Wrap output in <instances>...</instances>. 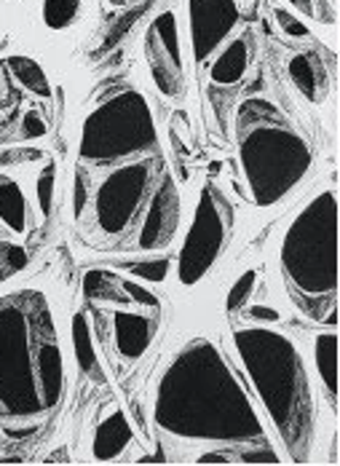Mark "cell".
I'll list each match as a JSON object with an SVG mask.
<instances>
[{
    "label": "cell",
    "mask_w": 340,
    "mask_h": 466,
    "mask_svg": "<svg viewBox=\"0 0 340 466\" xmlns=\"http://www.w3.org/2000/svg\"><path fill=\"white\" fill-rule=\"evenodd\" d=\"M158 137L145 96L140 92H118L102 102L84 124L81 158L118 161L124 156L155 153Z\"/></svg>",
    "instance_id": "cell-5"
},
{
    "label": "cell",
    "mask_w": 340,
    "mask_h": 466,
    "mask_svg": "<svg viewBox=\"0 0 340 466\" xmlns=\"http://www.w3.org/2000/svg\"><path fill=\"white\" fill-rule=\"evenodd\" d=\"M0 96H3V81H0Z\"/></svg>",
    "instance_id": "cell-36"
},
{
    "label": "cell",
    "mask_w": 340,
    "mask_h": 466,
    "mask_svg": "<svg viewBox=\"0 0 340 466\" xmlns=\"http://www.w3.org/2000/svg\"><path fill=\"white\" fill-rule=\"evenodd\" d=\"M147 183H150V161L121 167L102 183L97 196V215L102 231L121 233L129 226L132 215L137 212V207L145 196Z\"/></svg>",
    "instance_id": "cell-8"
},
{
    "label": "cell",
    "mask_w": 340,
    "mask_h": 466,
    "mask_svg": "<svg viewBox=\"0 0 340 466\" xmlns=\"http://www.w3.org/2000/svg\"><path fill=\"white\" fill-rule=\"evenodd\" d=\"M292 5H297L305 16H314L316 11H314V5H311V0H290Z\"/></svg>",
    "instance_id": "cell-34"
},
{
    "label": "cell",
    "mask_w": 340,
    "mask_h": 466,
    "mask_svg": "<svg viewBox=\"0 0 340 466\" xmlns=\"http://www.w3.org/2000/svg\"><path fill=\"white\" fill-rule=\"evenodd\" d=\"M0 279H3V268H0Z\"/></svg>",
    "instance_id": "cell-37"
},
{
    "label": "cell",
    "mask_w": 340,
    "mask_h": 466,
    "mask_svg": "<svg viewBox=\"0 0 340 466\" xmlns=\"http://www.w3.org/2000/svg\"><path fill=\"white\" fill-rule=\"evenodd\" d=\"M54 172H56L54 164H49V167L41 172V177H38V204H41V212H44V215H49L51 204H54V180H56Z\"/></svg>",
    "instance_id": "cell-25"
},
{
    "label": "cell",
    "mask_w": 340,
    "mask_h": 466,
    "mask_svg": "<svg viewBox=\"0 0 340 466\" xmlns=\"http://www.w3.org/2000/svg\"><path fill=\"white\" fill-rule=\"evenodd\" d=\"M30 368L27 325L16 303L0 306V410L11 419L38 416L41 391Z\"/></svg>",
    "instance_id": "cell-6"
},
{
    "label": "cell",
    "mask_w": 340,
    "mask_h": 466,
    "mask_svg": "<svg viewBox=\"0 0 340 466\" xmlns=\"http://www.w3.org/2000/svg\"><path fill=\"white\" fill-rule=\"evenodd\" d=\"M81 14V0H44V22L51 30H67Z\"/></svg>",
    "instance_id": "cell-20"
},
{
    "label": "cell",
    "mask_w": 340,
    "mask_h": 466,
    "mask_svg": "<svg viewBox=\"0 0 340 466\" xmlns=\"http://www.w3.org/2000/svg\"><path fill=\"white\" fill-rule=\"evenodd\" d=\"M236 346L271 419L297 459L311 437V394L295 346L268 329L236 332Z\"/></svg>",
    "instance_id": "cell-2"
},
{
    "label": "cell",
    "mask_w": 340,
    "mask_h": 466,
    "mask_svg": "<svg viewBox=\"0 0 340 466\" xmlns=\"http://www.w3.org/2000/svg\"><path fill=\"white\" fill-rule=\"evenodd\" d=\"M276 19H279V27L287 33V35H295V38H305L308 35V30H305V25H300L295 16H290L287 11H276Z\"/></svg>",
    "instance_id": "cell-29"
},
{
    "label": "cell",
    "mask_w": 340,
    "mask_h": 466,
    "mask_svg": "<svg viewBox=\"0 0 340 466\" xmlns=\"http://www.w3.org/2000/svg\"><path fill=\"white\" fill-rule=\"evenodd\" d=\"M73 346H75V360L81 365L84 373H97V354L92 346V335H89V322L84 314L73 317Z\"/></svg>",
    "instance_id": "cell-19"
},
{
    "label": "cell",
    "mask_w": 340,
    "mask_h": 466,
    "mask_svg": "<svg viewBox=\"0 0 340 466\" xmlns=\"http://www.w3.org/2000/svg\"><path fill=\"white\" fill-rule=\"evenodd\" d=\"M255 279H257V274H255V271H246L242 279L231 287V292H228V303H225L231 314H234V311H239L242 306H246V300H249V295H252V289H255Z\"/></svg>",
    "instance_id": "cell-23"
},
{
    "label": "cell",
    "mask_w": 340,
    "mask_h": 466,
    "mask_svg": "<svg viewBox=\"0 0 340 466\" xmlns=\"http://www.w3.org/2000/svg\"><path fill=\"white\" fill-rule=\"evenodd\" d=\"M113 279L115 277H110L105 271H89L86 279H84V292L89 298H105V295L110 298L113 295Z\"/></svg>",
    "instance_id": "cell-24"
},
{
    "label": "cell",
    "mask_w": 340,
    "mask_h": 466,
    "mask_svg": "<svg viewBox=\"0 0 340 466\" xmlns=\"http://www.w3.org/2000/svg\"><path fill=\"white\" fill-rule=\"evenodd\" d=\"M239 25V0H191L195 62H206Z\"/></svg>",
    "instance_id": "cell-10"
},
{
    "label": "cell",
    "mask_w": 340,
    "mask_h": 466,
    "mask_svg": "<svg viewBox=\"0 0 340 466\" xmlns=\"http://www.w3.org/2000/svg\"><path fill=\"white\" fill-rule=\"evenodd\" d=\"M252 317H255V319H268V322H276V319H279V314H276V311L263 309V306H255V309H252Z\"/></svg>",
    "instance_id": "cell-32"
},
{
    "label": "cell",
    "mask_w": 340,
    "mask_h": 466,
    "mask_svg": "<svg viewBox=\"0 0 340 466\" xmlns=\"http://www.w3.org/2000/svg\"><path fill=\"white\" fill-rule=\"evenodd\" d=\"M316 368L327 386L330 400L335 402V391H338V338H335V332L316 338Z\"/></svg>",
    "instance_id": "cell-17"
},
{
    "label": "cell",
    "mask_w": 340,
    "mask_h": 466,
    "mask_svg": "<svg viewBox=\"0 0 340 466\" xmlns=\"http://www.w3.org/2000/svg\"><path fill=\"white\" fill-rule=\"evenodd\" d=\"M62 383H65V370H62V354L54 340L41 343L38 349V391L44 408H54L62 397Z\"/></svg>",
    "instance_id": "cell-13"
},
{
    "label": "cell",
    "mask_w": 340,
    "mask_h": 466,
    "mask_svg": "<svg viewBox=\"0 0 340 466\" xmlns=\"http://www.w3.org/2000/svg\"><path fill=\"white\" fill-rule=\"evenodd\" d=\"M239 124L242 164L252 196L260 207H271L303 180L311 167V150L265 102H246Z\"/></svg>",
    "instance_id": "cell-3"
},
{
    "label": "cell",
    "mask_w": 340,
    "mask_h": 466,
    "mask_svg": "<svg viewBox=\"0 0 340 466\" xmlns=\"http://www.w3.org/2000/svg\"><path fill=\"white\" fill-rule=\"evenodd\" d=\"M153 332H155V322L140 317V314H115V343H118V351L129 360H140L147 351L150 340H153Z\"/></svg>",
    "instance_id": "cell-12"
},
{
    "label": "cell",
    "mask_w": 340,
    "mask_h": 466,
    "mask_svg": "<svg viewBox=\"0 0 340 466\" xmlns=\"http://www.w3.org/2000/svg\"><path fill=\"white\" fill-rule=\"evenodd\" d=\"M121 287H124V292L126 295H132L137 303H143V306H150V309H158V300H155V295H150L145 287H140V284H135V281H121Z\"/></svg>",
    "instance_id": "cell-28"
},
{
    "label": "cell",
    "mask_w": 340,
    "mask_h": 466,
    "mask_svg": "<svg viewBox=\"0 0 340 466\" xmlns=\"http://www.w3.org/2000/svg\"><path fill=\"white\" fill-rule=\"evenodd\" d=\"M158 461H164V456H145V459H140V464H158Z\"/></svg>",
    "instance_id": "cell-35"
},
{
    "label": "cell",
    "mask_w": 340,
    "mask_h": 466,
    "mask_svg": "<svg viewBox=\"0 0 340 466\" xmlns=\"http://www.w3.org/2000/svg\"><path fill=\"white\" fill-rule=\"evenodd\" d=\"M145 56L150 65V76L155 86L166 96H180L185 92V73H183V54L177 38V19L172 11L155 16L147 27Z\"/></svg>",
    "instance_id": "cell-9"
},
{
    "label": "cell",
    "mask_w": 340,
    "mask_h": 466,
    "mask_svg": "<svg viewBox=\"0 0 340 466\" xmlns=\"http://www.w3.org/2000/svg\"><path fill=\"white\" fill-rule=\"evenodd\" d=\"M0 220L14 233L27 228V201L22 196V187L5 175H0Z\"/></svg>",
    "instance_id": "cell-16"
},
{
    "label": "cell",
    "mask_w": 340,
    "mask_h": 466,
    "mask_svg": "<svg viewBox=\"0 0 340 466\" xmlns=\"http://www.w3.org/2000/svg\"><path fill=\"white\" fill-rule=\"evenodd\" d=\"M129 442H132V426H129V420H126V416H124L121 410H115L110 419H105L97 426L95 445H92L95 459H97V461H110V459H115Z\"/></svg>",
    "instance_id": "cell-14"
},
{
    "label": "cell",
    "mask_w": 340,
    "mask_h": 466,
    "mask_svg": "<svg viewBox=\"0 0 340 466\" xmlns=\"http://www.w3.org/2000/svg\"><path fill=\"white\" fill-rule=\"evenodd\" d=\"M155 420L172 434L201 440H255L263 426L212 343L194 340L166 370Z\"/></svg>",
    "instance_id": "cell-1"
},
{
    "label": "cell",
    "mask_w": 340,
    "mask_h": 466,
    "mask_svg": "<svg viewBox=\"0 0 340 466\" xmlns=\"http://www.w3.org/2000/svg\"><path fill=\"white\" fill-rule=\"evenodd\" d=\"M335 193L314 198L292 223L282 247V266L305 295L335 292Z\"/></svg>",
    "instance_id": "cell-4"
},
{
    "label": "cell",
    "mask_w": 340,
    "mask_h": 466,
    "mask_svg": "<svg viewBox=\"0 0 340 466\" xmlns=\"http://www.w3.org/2000/svg\"><path fill=\"white\" fill-rule=\"evenodd\" d=\"M223 238H225V223H223V212L217 207L215 190L206 187L201 193L198 209H195V220L188 231V238L183 244L180 252V281L183 284H195L201 277L212 268V263L217 260L220 249H223Z\"/></svg>",
    "instance_id": "cell-7"
},
{
    "label": "cell",
    "mask_w": 340,
    "mask_h": 466,
    "mask_svg": "<svg viewBox=\"0 0 340 466\" xmlns=\"http://www.w3.org/2000/svg\"><path fill=\"white\" fill-rule=\"evenodd\" d=\"M46 132H49V127H46V121L41 118V113L30 110V113L22 118V137L35 140V137H44Z\"/></svg>",
    "instance_id": "cell-26"
},
{
    "label": "cell",
    "mask_w": 340,
    "mask_h": 466,
    "mask_svg": "<svg viewBox=\"0 0 340 466\" xmlns=\"http://www.w3.org/2000/svg\"><path fill=\"white\" fill-rule=\"evenodd\" d=\"M84 204H86V180L84 175H78L75 177V215L84 212Z\"/></svg>",
    "instance_id": "cell-31"
},
{
    "label": "cell",
    "mask_w": 340,
    "mask_h": 466,
    "mask_svg": "<svg viewBox=\"0 0 340 466\" xmlns=\"http://www.w3.org/2000/svg\"><path fill=\"white\" fill-rule=\"evenodd\" d=\"M126 271H132L135 277L147 281H164L169 274V260L166 258H155V260H143V263H124Z\"/></svg>",
    "instance_id": "cell-22"
},
{
    "label": "cell",
    "mask_w": 340,
    "mask_h": 466,
    "mask_svg": "<svg viewBox=\"0 0 340 466\" xmlns=\"http://www.w3.org/2000/svg\"><path fill=\"white\" fill-rule=\"evenodd\" d=\"M177 220H180V196H177V187L172 183V177H164L155 198L150 201L147 220L143 226V236H140V247L143 249L166 247L177 231Z\"/></svg>",
    "instance_id": "cell-11"
},
{
    "label": "cell",
    "mask_w": 340,
    "mask_h": 466,
    "mask_svg": "<svg viewBox=\"0 0 340 466\" xmlns=\"http://www.w3.org/2000/svg\"><path fill=\"white\" fill-rule=\"evenodd\" d=\"M249 67V44L244 38H236L234 44L220 51V56L215 59L212 65V81L215 84H223V86H231L236 81H242V76Z\"/></svg>",
    "instance_id": "cell-15"
},
{
    "label": "cell",
    "mask_w": 340,
    "mask_h": 466,
    "mask_svg": "<svg viewBox=\"0 0 340 466\" xmlns=\"http://www.w3.org/2000/svg\"><path fill=\"white\" fill-rule=\"evenodd\" d=\"M0 258L5 260L8 271H19L27 266V252L16 244H0Z\"/></svg>",
    "instance_id": "cell-27"
},
{
    "label": "cell",
    "mask_w": 340,
    "mask_h": 466,
    "mask_svg": "<svg viewBox=\"0 0 340 466\" xmlns=\"http://www.w3.org/2000/svg\"><path fill=\"white\" fill-rule=\"evenodd\" d=\"M290 78L292 84L303 92L305 99H311V102H316V70H314V65H311V59L308 56H295L290 62Z\"/></svg>",
    "instance_id": "cell-21"
},
{
    "label": "cell",
    "mask_w": 340,
    "mask_h": 466,
    "mask_svg": "<svg viewBox=\"0 0 340 466\" xmlns=\"http://www.w3.org/2000/svg\"><path fill=\"white\" fill-rule=\"evenodd\" d=\"M242 461H246V464H279V456L271 453L268 448H263L257 453H244Z\"/></svg>",
    "instance_id": "cell-30"
},
{
    "label": "cell",
    "mask_w": 340,
    "mask_h": 466,
    "mask_svg": "<svg viewBox=\"0 0 340 466\" xmlns=\"http://www.w3.org/2000/svg\"><path fill=\"white\" fill-rule=\"evenodd\" d=\"M198 464H228V459L220 456V453H204V456L198 459Z\"/></svg>",
    "instance_id": "cell-33"
},
{
    "label": "cell",
    "mask_w": 340,
    "mask_h": 466,
    "mask_svg": "<svg viewBox=\"0 0 340 466\" xmlns=\"http://www.w3.org/2000/svg\"><path fill=\"white\" fill-rule=\"evenodd\" d=\"M5 67L11 70V76L22 86H27L33 94H38V96H49L51 94L49 78H46L44 67L35 59H30V56H11V59H5Z\"/></svg>",
    "instance_id": "cell-18"
}]
</instances>
